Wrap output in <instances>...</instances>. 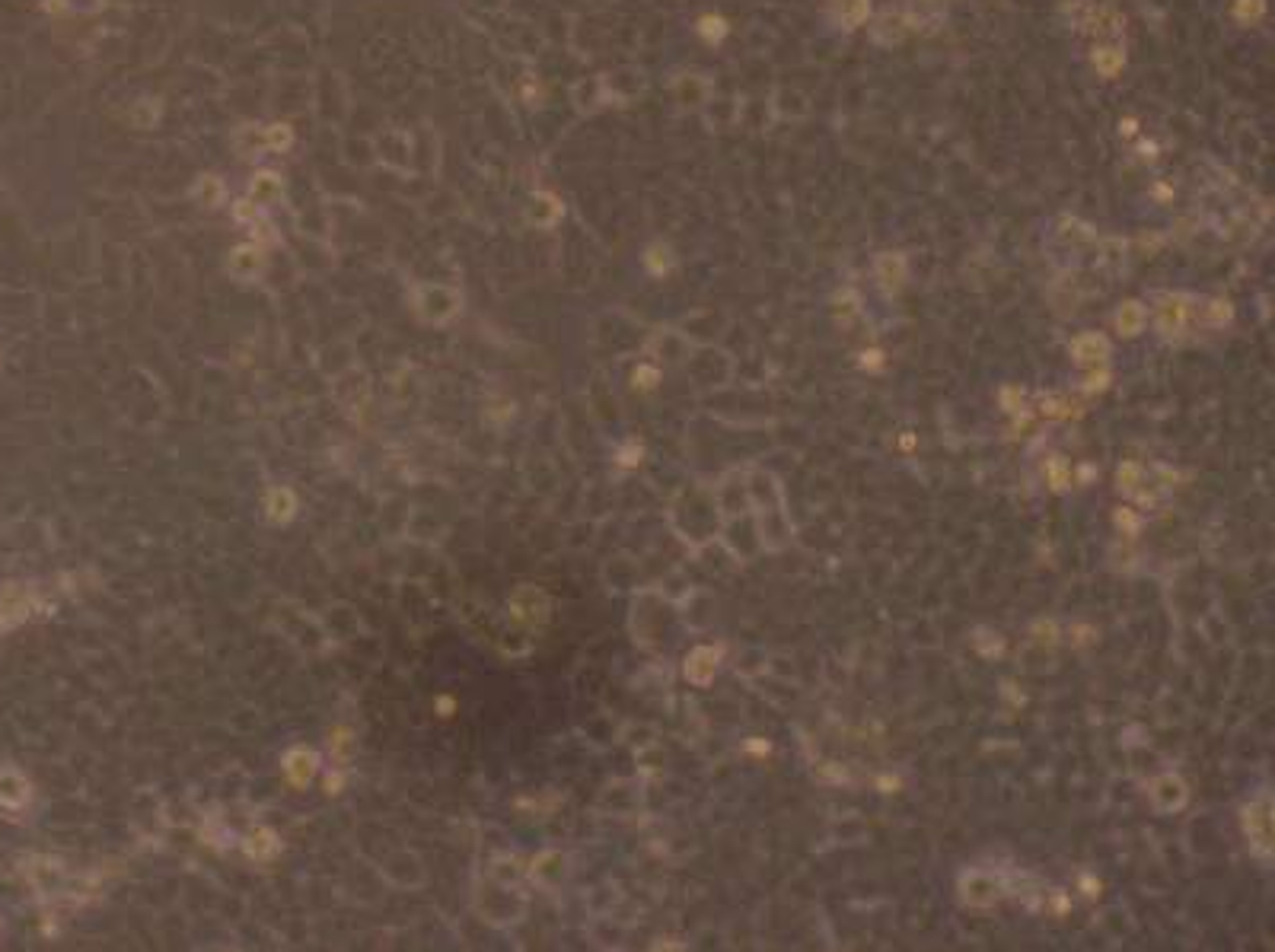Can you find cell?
Segmentation results:
<instances>
[{
    "label": "cell",
    "mask_w": 1275,
    "mask_h": 952,
    "mask_svg": "<svg viewBox=\"0 0 1275 952\" xmlns=\"http://www.w3.org/2000/svg\"><path fill=\"white\" fill-rule=\"evenodd\" d=\"M870 14V0H835V19L845 29H858Z\"/></svg>",
    "instance_id": "cell-13"
},
{
    "label": "cell",
    "mask_w": 1275,
    "mask_h": 952,
    "mask_svg": "<svg viewBox=\"0 0 1275 952\" xmlns=\"http://www.w3.org/2000/svg\"><path fill=\"white\" fill-rule=\"evenodd\" d=\"M559 214H562V204H559V198H552V194H536L530 204V221L536 226L555 223L559 221Z\"/></svg>",
    "instance_id": "cell-14"
},
{
    "label": "cell",
    "mask_w": 1275,
    "mask_h": 952,
    "mask_svg": "<svg viewBox=\"0 0 1275 952\" xmlns=\"http://www.w3.org/2000/svg\"><path fill=\"white\" fill-rule=\"evenodd\" d=\"M1193 300L1183 297V293H1168L1161 297V303L1154 306V328L1164 338H1180L1190 325V312H1193Z\"/></svg>",
    "instance_id": "cell-3"
},
{
    "label": "cell",
    "mask_w": 1275,
    "mask_h": 952,
    "mask_svg": "<svg viewBox=\"0 0 1275 952\" xmlns=\"http://www.w3.org/2000/svg\"><path fill=\"white\" fill-rule=\"evenodd\" d=\"M293 507H297V500H293L290 491H275V494L268 497V513L275 520H288L290 513H293Z\"/></svg>",
    "instance_id": "cell-20"
},
{
    "label": "cell",
    "mask_w": 1275,
    "mask_h": 952,
    "mask_svg": "<svg viewBox=\"0 0 1275 952\" xmlns=\"http://www.w3.org/2000/svg\"><path fill=\"white\" fill-rule=\"evenodd\" d=\"M1151 800L1158 809H1176L1186 800V787L1176 774H1164L1151 784Z\"/></svg>",
    "instance_id": "cell-9"
},
{
    "label": "cell",
    "mask_w": 1275,
    "mask_h": 952,
    "mask_svg": "<svg viewBox=\"0 0 1275 952\" xmlns=\"http://www.w3.org/2000/svg\"><path fill=\"white\" fill-rule=\"evenodd\" d=\"M239 157H265V153H288L293 147V131L288 125H249L233 137Z\"/></svg>",
    "instance_id": "cell-1"
},
{
    "label": "cell",
    "mask_w": 1275,
    "mask_h": 952,
    "mask_svg": "<svg viewBox=\"0 0 1275 952\" xmlns=\"http://www.w3.org/2000/svg\"><path fill=\"white\" fill-rule=\"evenodd\" d=\"M1202 312H1205V322H1208V325H1225V322L1230 319V306L1222 303V300H1212L1208 306H1202Z\"/></svg>",
    "instance_id": "cell-21"
},
{
    "label": "cell",
    "mask_w": 1275,
    "mask_h": 952,
    "mask_svg": "<svg viewBox=\"0 0 1275 952\" xmlns=\"http://www.w3.org/2000/svg\"><path fill=\"white\" fill-rule=\"evenodd\" d=\"M1244 822H1247V835H1250L1253 850H1257V853H1269V838H1272V831H1269V800H1266V796H1262V800H1260V806H1250V809H1247Z\"/></svg>",
    "instance_id": "cell-7"
},
{
    "label": "cell",
    "mask_w": 1275,
    "mask_h": 952,
    "mask_svg": "<svg viewBox=\"0 0 1275 952\" xmlns=\"http://www.w3.org/2000/svg\"><path fill=\"white\" fill-rule=\"evenodd\" d=\"M415 306H418L421 319L443 325L460 312V293L443 287V283H424V287H418V293H415Z\"/></svg>",
    "instance_id": "cell-2"
},
{
    "label": "cell",
    "mask_w": 1275,
    "mask_h": 952,
    "mask_svg": "<svg viewBox=\"0 0 1275 952\" xmlns=\"http://www.w3.org/2000/svg\"><path fill=\"white\" fill-rule=\"evenodd\" d=\"M29 796H32V790H29L23 774H19L16 768H0V806L23 809L29 803Z\"/></svg>",
    "instance_id": "cell-8"
},
{
    "label": "cell",
    "mask_w": 1275,
    "mask_h": 952,
    "mask_svg": "<svg viewBox=\"0 0 1275 952\" xmlns=\"http://www.w3.org/2000/svg\"><path fill=\"white\" fill-rule=\"evenodd\" d=\"M1234 14L1240 16V19H1247V14H1250V19H1260L1262 16V0H1237V10Z\"/></svg>",
    "instance_id": "cell-22"
},
{
    "label": "cell",
    "mask_w": 1275,
    "mask_h": 952,
    "mask_svg": "<svg viewBox=\"0 0 1275 952\" xmlns=\"http://www.w3.org/2000/svg\"><path fill=\"white\" fill-rule=\"evenodd\" d=\"M1094 68L1104 76H1116L1126 68V51L1119 48V42H1100L1094 48Z\"/></svg>",
    "instance_id": "cell-12"
},
{
    "label": "cell",
    "mask_w": 1275,
    "mask_h": 952,
    "mask_svg": "<svg viewBox=\"0 0 1275 952\" xmlns=\"http://www.w3.org/2000/svg\"><path fill=\"white\" fill-rule=\"evenodd\" d=\"M227 271H230V275L239 278V281H253V278H258L261 271H265V249H261L258 243H243V246H236V249L230 252V258H227Z\"/></svg>",
    "instance_id": "cell-5"
},
{
    "label": "cell",
    "mask_w": 1275,
    "mask_h": 952,
    "mask_svg": "<svg viewBox=\"0 0 1275 952\" xmlns=\"http://www.w3.org/2000/svg\"><path fill=\"white\" fill-rule=\"evenodd\" d=\"M32 609V596L23 583H7L0 589V631L19 625Z\"/></svg>",
    "instance_id": "cell-4"
},
{
    "label": "cell",
    "mask_w": 1275,
    "mask_h": 952,
    "mask_svg": "<svg viewBox=\"0 0 1275 952\" xmlns=\"http://www.w3.org/2000/svg\"><path fill=\"white\" fill-rule=\"evenodd\" d=\"M928 4H947V0H928Z\"/></svg>",
    "instance_id": "cell-23"
},
{
    "label": "cell",
    "mask_w": 1275,
    "mask_h": 952,
    "mask_svg": "<svg viewBox=\"0 0 1275 952\" xmlns=\"http://www.w3.org/2000/svg\"><path fill=\"white\" fill-rule=\"evenodd\" d=\"M877 278L884 287H899L902 278H906V261L899 255H880L877 258Z\"/></svg>",
    "instance_id": "cell-16"
},
{
    "label": "cell",
    "mask_w": 1275,
    "mask_h": 952,
    "mask_svg": "<svg viewBox=\"0 0 1275 952\" xmlns=\"http://www.w3.org/2000/svg\"><path fill=\"white\" fill-rule=\"evenodd\" d=\"M714 660H717V656H714L712 650H705V647H702V650H695V653L689 656V663H685V675H689L692 682L705 685L708 678L714 675V666H717Z\"/></svg>",
    "instance_id": "cell-15"
},
{
    "label": "cell",
    "mask_w": 1275,
    "mask_h": 952,
    "mask_svg": "<svg viewBox=\"0 0 1275 952\" xmlns=\"http://www.w3.org/2000/svg\"><path fill=\"white\" fill-rule=\"evenodd\" d=\"M195 198H198V204H204V207H217L224 201V182L217 176H201L198 182H195Z\"/></svg>",
    "instance_id": "cell-19"
},
{
    "label": "cell",
    "mask_w": 1275,
    "mask_h": 952,
    "mask_svg": "<svg viewBox=\"0 0 1275 952\" xmlns=\"http://www.w3.org/2000/svg\"><path fill=\"white\" fill-rule=\"evenodd\" d=\"M963 899L969 905H991L998 899V879L988 873H969L963 877Z\"/></svg>",
    "instance_id": "cell-10"
},
{
    "label": "cell",
    "mask_w": 1275,
    "mask_h": 952,
    "mask_svg": "<svg viewBox=\"0 0 1275 952\" xmlns=\"http://www.w3.org/2000/svg\"><path fill=\"white\" fill-rule=\"evenodd\" d=\"M288 774H290L297 784H307L310 777L316 774V755H310L307 749H300V752L288 755Z\"/></svg>",
    "instance_id": "cell-18"
},
{
    "label": "cell",
    "mask_w": 1275,
    "mask_h": 952,
    "mask_svg": "<svg viewBox=\"0 0 1275 952\" xmlns=\"http://www.w3.org/2000/svg\"><path fill=\"white\" fill-rule=\"evenodd\" d=\"M1141 325H1145V306L1141 303H1126L1116 312V328L1122 335H1138Z\"/></svg>",
    "instance_id": "cell-17"
},
{
    "label": "cell",
    "mask_w": 1275,
    "mask_h": 952,
    "mask_svg": "<svg viewBox=\"0 0 1275 952\" xmlns=\"http://www.w3.org/2000/svg\"><path fill=\"white\" fill-rule=\"evenodd\" d=\"M281 198H285V179H281L278 172H271V169L256 172L253 182H249V201L258 204L261 211H265V207L278 204Z\"/></svg>",
    "instance_id": "cell-6"
},
{
    "label": "cell",
    "mask_w": 1275,
    "mask_h": 952,
    "mask_svg": "<svg viewBox=\"0 0 1275 952\" xmlns=\"http://www.w3.org/2000/svg\"><path fill=\"white\" fill-rule=\"evenodd\" d=\"M1072 354H1075L1078 364H1104L1107 354H1109V344H1107L1104 335H1081L1072 344Z\"/></svg>",
    "instance_id": "cell-11"
}]
</instances>
